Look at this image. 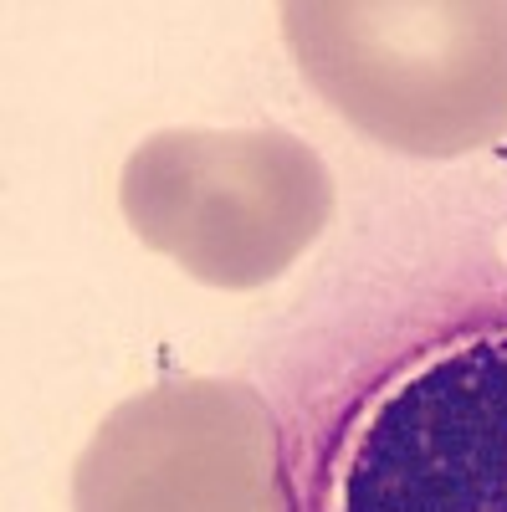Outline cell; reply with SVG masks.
<instances>
[{
    "mask_svg": "<svg viewBox=\"0 0 507 512\" xmlns=\"http://www.w3.org/2000/svg\"><path fill=\"white\" fill-rule=\"evenodd\" d=\"M313 88L369 139L467 154L507 134V6H282Z\"/></svg>",
    "mask_w": 507,
    "mask_h": 512,
    "instance_id": "obj_1",
    "label": "cell"
},
{
    "mask_svg": "<svg viewBox=\"0 0 507 512\" xmlns=\"http://www.w3.org/2000/svg\"><path fill=\"white\" fill-rule=\"evenodd\" d=\"M333 180L292 134H159L123 164V216L216 287H257L313 246Z\"/></svg>",
    "mask_w": 507,
    "mask_h": 512,
    "instance_id": "obj_2",
    "label": "cell"
},
{
    "mask_svg": "<svg viewBox=\"0 0 507 512\" xmlns=\"http://www.w3.org/2000/svg\"><path fill=\"white\" fill-rule=\"evenodd\" d=\"M328 512H507V328L410 359L338 441Z\"/></svg>",
    "mask_w": 507,
    "mask_h": 512,
    "instance_id": "obj_3",
    "label": "cell"
},
{
    "mask_svg": "<svg viewBox=\"0 0 507 512\" xmlns=\"http://www.w3.org/2000/svg\"><path fill=\"white\" fill-rule=\"evenodd\" d=\"M77 512H287L272 415L231 384L129 400L77 466Z\"/></svg>",
    "mask_w": 507,
    "mask_h": 512,
    "instance_id": "obj_4",
    "label": "cell"
}]
</instances>
